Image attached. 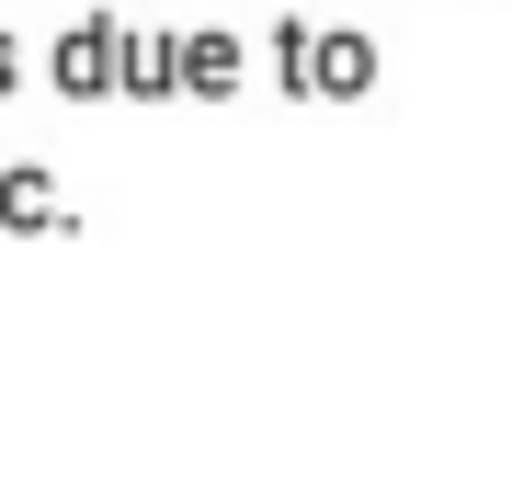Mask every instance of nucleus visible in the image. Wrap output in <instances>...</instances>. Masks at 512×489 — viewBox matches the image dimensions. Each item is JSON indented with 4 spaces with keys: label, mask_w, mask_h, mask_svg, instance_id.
Segmentation results:
<instances>
[{
    "label": "nucleus",
    "mask_w": 512,
    "mask_h": 489,
    "mask_svg": "<svg viewBox=\"0 0 512 489\" xmlns=\"http://www.w3.org/2000/svg\"><path fill=\"white\" fill-rule=\"evenodd\" d=\"M114 46H126L114 23H69V35H57V69H46V80L92 103V91H114Z\"/></svg>",
    "instance_id": "obj_1"
},
{
    "label": "nucleus",
    "mask_w": 512,
    "mask_h": 489,
    "mask_svg": "<svg viewBox=\"0 0 512 489\" xmlns=\"http://www.w3.org/2000/svg\"><path fill=\"white\" fill-rule=\"evenodd\" d=\"M239 80V35H171V91H228Z\"/></svg>",
    "instance_id": "obj_2"
},
{
    "label": "nucleus",
    "mask_w": 512,
    "mask_h": 489,
    "mask_svg": "<svg viewBox=\"0 0 512 489\" xmlns=\"http://www.w3.org/2000/svg\"><path fill=\"white\" fill-rule=\"evenodd\" d=\"M12 57H23V46H12V35H0V91H12V80H23V69H12Z\"/></svg>",
    "instance_id": "obj_3"
}]
</instances>
